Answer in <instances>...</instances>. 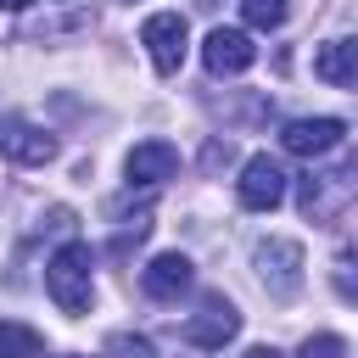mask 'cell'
Masks as SVG:
<instances>
[{
    "label": "cell",
    "mask_w": 358,
    "mask_h": 358,
    "mask_svg": "<svg viewBox=\"0 0 358 358\" xmlns=\"http://www.w3.org/2000/svg\"><path fill=\"white\" fill-rule=\"evenodd\" d=\"M45 291H50V302H56L67 319L90 313V302H95V257H90L84 241H67V246L50 252V263H45Z\"/></svg>",
    "instance_id": "6da1fadb"
},
{
    "label": "cell",
    "mask_w": 358,
    "mask_h": 358,
    "mask_svg": "<svg viewBox=\"0 0 358 358\" xmlns=\"http://www.w3.org/2000/svg\"><path fill=\"white\" fill-rule=\"evenodd\" d=\"M352 201H358V162H336V168L302 173V185H296V207H302V218H313V224L341 218Z\"/></svg>",
    "instance_id": "7a4b0ae2"
},
{
    "label": "cell",
    "mask_w": 358,
    "mask_h": 358,
    "mask_svg": "<svg viewBox=\"0 0 358 358\" xmlns=\"http://www.w3.org/2000/svg\"><path fill=\"white\" fill-rule=\"evenodd\" d=\"M252 263H257V280H263V291H268L274 302H285V296L302 291V246H296V241L268 235V241L252 246Z\"/></svg>",
    "instance_id": "3957f363"
},
{
    "label": "cell",
    "mask_w": 358,
    "mask_h": 358,
    "mask_svg": "<svg viewBox=\"0 0 358 358\" xmlns=\"http://www.w3.org/2000/svg\"><path fill=\"white\" fill-rule=\"evenodd\" d=\"M140 45H145V56H151L157 73H179L185 67V50H190V28H185L179 11H151L140 22Z\"/></svg>",
    "instance_id": "277c9868"
},
{
    "label": "cell",
    "mask_w": 358,
    "mask_h": 358,
    "mask_svg": "<svg viewBox=\"0 0 358 358\" xmlns=\"http://www.w3.org/2000/svg\"><path fill=\"white\" fill-rule=\"evenodd\" d=\"M235 196H241V207H252V213H274V207L285 201V168H280L268 151L246 157V162H241V179H235Z\"/></svg>",
    "instance_id": "5b68a950"
},
{
    "label": "cell",
    "mask_w": 358,
    "mask_h": 358,
    "mask_svg": "<svg viewBox=\"0 0 358 358\" xmlns=\"http://www.w3.org/2000/svg\"><path fill=\"white\" fill-rule=\"evenodd\" d=\"M241 336V313H235V302L229 296H201V308L185 319V341L190 347H201V352H218L224 341H235Z\"/></svg>",
    "instance_id": "8992f818"
},
{
    "label": "cell",
    "mask_w": 358,
    "mask_h": 358,
    "mask_svg": "<svg viewBox=\"0 0 358 358\" xmlns=\"http://www.w3.org/2000/svg\"><path fill=\"white\" fill-rule=\"evenodd\" d=\"M201 62H207L213 78H241V73L257 62V45H252L246 28H213V34L201 39Z\"/></svg>",
    "instance_id": "52a82bcc"
},
{
    "label": "cell",
    "mask_w": 358,
    "mask_h": 358,
    "mask_svg": "<svg viewBox=\"0 0 358 358\" xmlns=\"http://www.w3.org/2000/svg\"><path fill=\"white\" fill-rule=\"evenodd\" d=\"M0 157H11V162H22V168H45V162L56 157V140H50L39 123H28V117L0 112Z\"/></svg>",
    "instance_id": "ba28073f"
},
{
    "label": "cell",
    "mask_w": 358,
    "mask_h": 358,
    "mask_svg": "<svg viewBox=\"0 0 358 358\" xmlns=\"http://www.w3.org/2000/svg\"><path fill=\"white\" fill-rule=\"evenodd\" d=\"M190 280H196V268H190L185 252H157V257L140 268V291H145L151 302H179V296L190 291Z\"/></svg>",
    "instance_id": "9c48e42d"
},
{
    "label": "cell",
    "mask_w": 358,
    "mask_h": 358,
    "mask_svg": "<svg viewBox=\"0 0 358 358\" xmlns=\"http://www.w3.org/2000/svg\"><path fill=\"white\" fill-rule=\"evenodd\" d=\"M341 134H347L341 117H291V123L280 129V145H285L291 157H324V151L341 145Z\"/></svg>",
    "instance_id": "30bf717a"
},
{
    "label": "cell",
    "mask_w": 358,
    "mask_h": 358,
    "mask_svg": "<svg viewBox=\"0 0 358 358\" xmlns=\"http://www.w3.org/2000/svg\"><path fill=\"white\" fill-rule=\"evenodd\" d=\"M123 173H129V185H162V179H173L179 173V151L168 145V140H140L129 157H123Z\"/></svg>",
    "instance_id": "8fae6325"
},
{
    "label": "cell",
    "mask_w": 358,
    "mask_h": 358,
    "mask_svg": "<svg viewBox=\"0 0 358 358\" xmlns=\"http://www.w3.org/2000/svg\"><path fill=\"white\" fill-rule=\"evenodd\" d=\"M313 73L324 78V84H336V90H358V39H324L319 45V56H313Z\"/></svg>",
    "instance_id": "7c38bea8"
},
{
    "label": "cell",
    "mask_w": 358,
    "mask_h": 358,
    "mask_svg": "<svg viewBox=\"0 0 358 358\" xmlns=\"http://www.w3.org/2000/svg\"><path fill=\"white\" fill-rule=\"evenodd\" d=\"M0 358H45V336L17 319H0Z\"/></svg>",
    "instance_id": "4fadbf2b"
},
{
    "label": "cell",
    "mask_w": 358,
    "mask_h": 358,
    "mask_svg": "<svg viewBox=\"0 0 358 358\" xmlns=\"http://www.w3.org/2000/svg\"><path fill=\"white\" fill-rule=\"evenodd\" d=\"M241 17H246V28L268 34V28H280L291 17V0H241Z\"/></svg>",
    "instance_id": "5bb4252c"
},
{
    "label": "cell",
    "mask_w": 358,
    "mask_h": 358,
    "mask_svg": "<svg viewBox=\"0 0 358 358\" xmlns=\"http://www.w3.org/2000/svg\"><path fill=\"white\" fill-rule=\"evenodd\" d=\"M330 285H336V296L358 302V252H336L330 257Z\"/></svg>",
    "instance_id": "9a60e30c"
},
{
    "label": "cell",
    "mask_w": 358,
    "mask_h": 358,
    "mask_svg": "<svg viewBox=\"0 0 358 358\" xmlns=\"http://www.w3.org/2000/svg\"><path fill=\"white\" fill-rule=\"evenodd\" d=\"M145 229H151V201H145L134 218H123V224H117V241H112V246H117V252H129L134 241H145Z\"/></svg>",
    "instance_id": "2e32d148"
},
{
    "label": "cell",
    "mask_w": 358,
    "mask_h": 358,
    "mask_svg": "<svg viewBox=\"0 0 358 358\" xmlns=\"http://www.w3.org/2000/svg\"><path fill=\"white\" fill-rule=\"evenodd\" d=\"M302 358H347V341L341 336H308L302 341Z\"/></svg>",
    "instance_id": "e0dca14e"
},
{
    "label": "cell",
    "mask_w": 358,
    "mask_h": 358,
    "mask_svg": "<svg viewBox=\"0 0 358 358\" xmlns=\"http://www.w3.org/2000/svg\"><path fill=\"white\" fill-rule=\"evenodd\" d=\"M34 0H0V11H28Z\"/></svg>",
    "instance_id": "ac0fdd59"
},
{
    "label": "cell",
    "mask_w": 358,
    "mask_h": 358,
    "mask_svg": "<svg viewBox=\"0 0 358 358\" xmlns=\"http://www.w3.org/2000/svg\"><path fill=\"white\" fill-rule=\"evenodd\" d=\"M246 358H280V352H274V347H252Z\"/></svg>",
    "instance_id": "d6986e66"
}]
</instances>
